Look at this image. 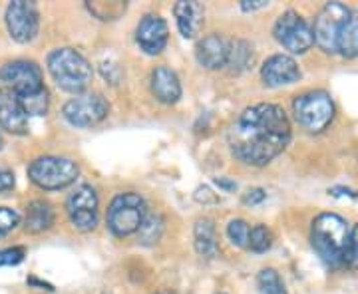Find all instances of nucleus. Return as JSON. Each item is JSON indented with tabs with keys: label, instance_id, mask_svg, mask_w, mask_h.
Returning <instances> with one entry per match:
<instances>
[{
	"label": "nucleus",
	"instance_id": "nucleus-1",
	"mask_svg": "<svg viewBox=\"0 0 358 294\" xmlns=\"http://www.w3.org/2000/svg\"><path fill=\"white\" fill-rule=\"evenodd\" d=\"M291 138V122L277 103H257L247 108L227 133L233 155L245 166L253 167L271 163L287 149Z\"/></svg>",
	"mask_w": 358,
	"mask_h": 294
},
{
	"label": "nucleus",
	"instance_id": "nucleus-2",
	"mask_svg": "<svg viewBox=\"0 0 358 294\" xmlns=\"http://www.w3.org/2000/svg\"><path fill=\"white\" fill-rule=\"evenodd\" d=\"M348 227L346 221L334 213H322L313 221L310 227V243L322 263L331 269L345 267V249L348 243Z\"/></svg>",
	"mask_w": 358,
	"mask_h": 294
},
{
	"label": "nucleus",
	"instance_id": "nucleus-3",
	"mask_svg": "<svg viewBox=\"0 0 358 294\" xmlns=\"http://www.w3.org/2000/svg\"><path fill=\"white\" fill-rule=\"evenodd\" d=\"M48 70L54 82L66 91L80 94L92 80V66L74 48H58L48 56Z\"/></svg>",
	"mask_w": 358,
	"mask_h": 294
},
{
	"label": "nucleus",
	"instance_id": "nucleus-4",
	"mask_svg": "<svg viewBox=\"0 0 358 294\" xmlns=\"http://www.w3.org/2000/svg\"><path fill=\"white\" fill-rule=\"evenodd\" d=\"M145 215H148V207L138 193H120L108 207V217H106L108 229L120 239L128 237L140 230Z\"/></svg>",
	"mask_w": 358,
	"mask_h": 294
},
{
	"label": "nucleus",
	"instance_id": "nucleus-5",
	"mask_svg": "<svg viewBox=\"0 0 358 294\" xmlns=\"http://www.w3.org/2000/svg\"><path fill=\"white\" fill-rule=\"evenodd\" d=\"M293 114L296 122L310 133H320L334 119L333 98L327 91H307L294 98Z\"/></svg>",
	"mask_w": 358,
	"mask_h": 294
},
{
	"label": "nucleus",
	"instance_id": "nucleus-6",
	"mask_svg": "<svg viewBox=\"0 0 358 294\" xmlns=\"http://www.w3.org/2000/svg\"><path fill=\"white\" fill-rule=\"evenodd\" d=\"M80 169L68 157H38L28 167V177L40 189H64L76 181Z\"/></svg>",
	"mask_w": 358,
	"mask_h": 294
},
{
	"label": "nucleus",
	"instance_id": "nucleus-7",
	"mask_svg": "<svg viewBox=\"0 0 358 294\" xmlns=\"http://www.w3.org/2000/svg\"><path fill=\"white\" fill-rule=\"evenodd\" d=\"M352 18V10L343 2H329L315 18V44L327 54H338V36L346 22Z\"/></svg>",
	"mask_w": 358,
	"mask_h": 294
},
{
	"label": "nucleus",
	"instance_id": "nucleus-8",
	"mask_svg": "<svg viewBox=\"0 0 358 294\" xmlns=\"http://www.w3.org/2000/svg\"><path fill=\"white\" fill-rule=\"evenodd\" d=\"M277 42L291 54H305L315 46V34L308 22L294 10H287L279 16L275 30H273Z\"/></svg>",
	"mask_w": 358,
	"mask_h": 294
},
{
	"label": "nucleus",
	"instance_id": "nucleus-9",
	"mask_svg": "<svg viewBox=\"0 0 358 294\" xmlns=\"http://www.w3.org/2000/svg\"><path fill=\"white\" fill-rule=\"evenodd\" d=\"M66 122L76 128H92L102 124L110 114V103L103 100L100 94H80L66 103L64 110Z\"/></svg>",
	"mask_w": 358,
	"mask_h": 294
},
{
	"label": "nucleus",
	"instance_id": "nucleus-10",
	"mask_svg": "<svg viewBox=\"0 0 358 294\" xmlns=\"http://www.w3.org/2000/svg\"><path fill=\"white\" fill-rule=\"evenodd\" d=\"M38 8L34 2L26 0H14L6 8V28L16 42L26 44L36 38L38 34Z\"/></svg>",
	"mask_w": 358,
	"mask_h": 294
},
{
	"label": "nucleus",
	"instance_id": "nucleus-11",
	"mask_svg": "<svg viewBox=\"0 0 358 294\" xmlns=\"http://www.w3.org/2000/svg\"><path fill=\"white\" fill-rule=\"evenodd\" d=\"M98 193L90 185H80L76 191L68 197V215L72 225L80 230H94L98 225Z\"/></svg>",
	"mask_w": 358,
	"mask_h": 294
},
{
	"label": "nucleus",
	"instance_id": "nucleus-12",
	"mask_svg": "<svg viewBox=\"0 0 358 294\" xmlns=\"http://www.w3.org/2000/svg\"><path fill=\"white\" fill-rule=\"evenodd\" d=\"M0 82L13 86L16 94H28L44 88L42 84V70L38 64L28 60H14L0 68Z\"/></svg>",
	"mask_w": 358,
	"mask_h": 294
},
{
	"label": "nucleus",
	"instance_id": "nucleus-13",
	"mask_svg": "<svg viewBox=\"0 0 358 294\" xmlns=\"http://www.w3.org/2000/svg\"><path fill=\"white\" fill-rule=\"evenodd\" d=\"M167 38H169V30H167L166 20L162 16L145 14L141 18L138 30H136V40L145 54H150V56L162 54L167 46Z\"/></svg>",
	"mask_w": 358,
	"mask_h": 294
},
{
	"label": "nucleus",
	"instance_id": "nucleus-14",
	"mask_svg": "<svg viewBox=\"0 0 358 294\" xmlns=\"http://www.w3.org/2000/svg\"><path fill=\"white\" fill-rule=\"evenodd\" d=\"M261 78L268 88H279V86H291L301 80V70L291 56L287 54H275L261 68Z\"/></svg>",
	"mask_w": 358,
	"mask_h": 294
},
{
	"label": "nucleus",
	"instance_id": "nucleus-15",
	"mask_svg": "<svg viewBox=\"0 0 358 294\" xmlns=\"http://www.w3.org/2000/svg\"><path fill=\"white\" fill-rule=\"evenodd\" d=\"M0 128L14 135H24L28 131V114L13 88L0 90Z\"/></svg>",
	"mask_w": 358,
	"mask_h": 294
},
{
	"label": "nucleus",
	"instance_id": "nucleus-16",
	"mask_svg": "<svg viewBox=\"0 0 358 294\" xmlns=\"http://www.w3.org/2000/svg\"><path fill=\"white\" fill-rule=\"evenodd\" d=\"M229 52L231 40L213 32L197 42L195 56H197V62L207 70H219V68H225L229 62Z\"/></svg>",
	"mask_w": 358,
	"mask_h": 294
},
{
	"label": "nucleus",
	"instance_id": "nucleus-17",
	"mask_svg": "<svg viewBox=\"0 0 358 294\" xmlns=\"http://www.w3.org/2000/svg\"><path fill=\"white\" fill-rule=\"evenodd\" d=\"M173 14H176V22H178L181 36L187 40L195 38L201 28H203L205 13L203 6L195 0H179L173 6Z\"/></svg>",
	"mask_w": 358,
	"mask_h": 294
},
{
	"label": "nucleus",
	"instance_id": "nucleus-18",
	"mask_svg": "<svg viewBox=\"0 0 358 294\" xmlns=\"http://www.w3.org/2000/svg\"><path fill=\"white\" fill-rule=\"evenodd\" d=\"M152 91H154L157 102L167 103V105L179 102L181 82H179L178 74L167 66H157L152 72Z\"/></svg>",
	"mask_w": 358,
	"mask_h": 294
},
{
	"label": "nucleus",
	"instance_id": "nucleus-19",
	"mask_svg": "<svg viewBox=\"0 0 358 294\" xmlns=\"http://www.w3.org/2000/svg\"><path fill=\"white\" fill-rule=\"evenodd\" d=\"M193 243L197 255L203 258H215L219 255V239L215 223L211 219H199L193 229Z\"/></svg>",
	"mask_w": 358,
	"mask_h": 294
},
{
	"label": "nucleus",
	"instance_id": "nucleus-20",
	"mask_svg": "<svg viewBox=\"0 0 358 294\" xmlns=\"http://www.w3.org/2000/svg\"><path fill=\"white\" fill-rule=\"evenodd\" d=\"M54 223V209L46 201H32L26 209L24 227L30 233H42L50 229Z\"/></svg>",
	"mask_w": 358,
	"mask_h": 294
},
{
	"label": "nucleus",
	"instance_id": "nucleus-21",
	"mask_svg": "<svg viewBox=\"0 0 358 294\" xmlns=\"http://www.w3.org/2000/svg\"><path fill=\"white\" fill-rule=\"evenodd\" d=\"M253 64V46L247 40H231V52L227 68L233 74H241Z\"/></svg>",
	"mask_w": 358,
	"mask_h": 294
},
{
	"label": "nucleus",
	"instance_id": "nucleus-22",
	"mask_svg": "<svg viewBox=\"0 0 358 294\" xmlns=\"http://www.w3.org/2000/svg\"><path fill=\"white\" fill-rule=\"evenodd\" d=\"M164 229H166V221L159 213H148L143 223H141L140 230H138V241L145 247L150 244H155L162 235H164Z\"/></svg>",
	"mask_w": 358,
	"mask_h": 294
},
{
	"label": "nucleus",
	"instance_id": "nucleus-23",
	"mask_svg": "<svg viewBox=\"0 0 358 294\" xmlns=\"http://www.w3.org/2000/svg\"><path fill=\"white\" fill-rule=\"evenodd\" d=\"M338 54L345 58H357L358 56V16L346 22L341 36H338Z\"/></svg>",
	"mask_w": 358,
	"mask_h": 294
},
{
	"label": "nucleus",
	"instance_id": "nucleus-24",
	"mask_svg": "<svg viewBox=\"0 0 358 294\" xmlns=\"http://www.w3.org/2000/svg\"><path fill=\"white\" fill-rule=\"evenodd\" d=\"M18 98H20V103H22V108L28 115H46V112H48V91H46V88L28 91V94H18Z\"/></svg>",
	"mask_w": 358,
	"mask_h": 294
},
{
	"label": "nucleus",
	"instance_id": "nucleus-25",
	"mask_svg": "<svg viewBox=\"0 0 358 294\" xmlns=\"http://www.w3.org/2000/svg\"><path fill=\"white\" fill-rule=\"evenodd\" d=\"M259 293L261 294H287L285 282L275 269H263L257 277Z\"/></svg>",
	"mask_w": 358,
	"mask_h": 294
},
{
	"label": "nucleus",
	"instance_id": "nucleus-26",
	"mask_svg": "<svg viewBox=\"0 0 358 294\" xmlns=\"http://www.w3.org/2000/svg\"><path fill=\"white\" fill-rule=\"evenodd\" d=\"M273 247V233L267 225H255L249 235V249L253 253H267Z\"/></svg>",
	"mask_w": 358,
	"mask_h": 294
},
{
	"label": "nucleus",
	"instance_id": "nucleus-27",
	"mask_svg": "<svg viewBox=\"0 0 358 294\" xmlns=\"http://www.w3.org/2000/svg\"><path fill=\"white\" fill-rule=\"evenodd\" d=\"M249 235H251V227L243 219H233L227 225V237L231 243L239 249H249Z\"/></svg>",
	"mask_w": 358,
	"mask_h": 294
},
{
	"label": "nucleus",
	"instance_id": "nucleus-28",
	"mask_svg": "<svg viewBox=\"0 0 358 294\" xmlns=\"http://www.w3.org/2000/svg\"><path fill=\"white\" fill-rule=\"evenodd\" d=\"M343 263L348 269H358V225L348 235V243H346Z\"/></svg>",
	"mask_w": 358,
	"mask_h": 294
},
{
	"label": "nucleus",
	"instance_id": "nucleus-29",
	"mask_svg": "<svg viewBox=\"0 0 358 294\" xmlns=\"http://www.w3.org/2000/svg\"><path fill=\"white\" fill-rule=\"evenodd\" d=\"M26 249L24 247H10L0 251V269L2 267H16L24 260Z\"/></svg>",
	"mask_w": 358,
	"mask_h": 294
},
{
	"label": "nucleus",
	"instance_id": "nucleus-30",
	"mask_svg": "<svg viewBox=\"0 0 358 294\" xmlns=\"http://www.w3.org/2000/svg\"><path fill=\"white\" fill-rule=\"evenodd\" d=\"M18 223H20V215L14 209L0 207V237L6 235L8 230H13Z\"/></svg>",
	"mask_w": 358,
	"mask_h": 294
},
{
	"label": "nucleus",
	"instance_id": "nucleus-31",
	"mask_svg": "<svg viewBox=\"0 0 358 294\" xmlns=\"http://www.w3.org/2000/svg\"><path fill=\"white\" fill-rule=\"evenodd\" d=\"M102 74L103 78H106L110 84H114V86L122 80V70L115 64H110V62H103L102 64Z\"/></svg>",
	"mask_w": 358,
	"mask_h": 294
},
{
	"label": "nucleus",
	"instance_id": "nucleus-32",
	"mask_svg": "<svg viewBox=\"0 0 358 294\" xmlns=\"http://www.w3.org/2000/svg\"><path fill=\"white\" fill-rule=\"evenodd\" d=\"M14 187V173L10 169H2L0 167V193L10 191Z\"/></svg>",
	"mask_w": 358,
	"mask_h": 294
},
{
	"label": "nucleus",
	"instance_id": "nucleus-33",
	"mask_svg": "<svg viewBox=\"0 0 358 294\" xmlns=\"http://www.w3.org/2000/svg\"><path fill=\"white\" fill-rule=\"evenodd\" d=\"M195 201H199V203H217L219 199L211 193L209 187H197L195 189Z\"/></svg>",
	"mask_w": 358,
	"mask_h": 294
},
{
	"label": "nucleus",
	"instance_id": "nucleus-34",
	"mask_svg": "<svg viewBox=\"0 0 358 294\" xmlns=\"http://www.w3.org/2000/svg\"><path fill=\"white\" fill-rule=\"evenodd\" d=\"M267 199V191L265 189H251L245 195V203L247 205H259Z\"/></svg>",
	"mask_w": 358,
	"mask_h": 294
},
{
	"label": "nucleus",
	"instance_id": "nucleus-35",
	"mask_svg": "<svg viewBox=\"0 0 358 294\" xmlns=\"http://www.w3.org/2000/svg\"><path fill=\"white\" fill-rule=\"evenodd\" d=\"M265 6H268L267 0H241V8L245 13H253V10L265 8Z\"/></svg>",
	"mask_w": 358,
	"mask_h": 294
},
{
	"label": "nucleus",
	"instance_id": "nucleus-36",
	"mask_svg": "<svg viewBox=\"0 0 358 294\" xmlns=\"http://www.w3.org/2000/svg\"><path fill=\"white\" fill-rule=\"evenodd\" d=\"M329 193H331L333 197H350V199H358V193L352 191V189H348V187H333V189H329Z\"/></svg>",
	"mask_w": 358,
	"mask_h": 294
},
{
	"label": "nucleus",
	"instance_id": "nucleus-37",
	"mask_svg": "<svg viewBox=\"0 0 358 294\" xmlns=\"http://www.w3.org/2000/svg\"><path fill=\"white\" fill-rule=\"evenodd\" d=\"M213 183L217 185L219 189H223V191H227V193L235 191V189H237V183H235V181L225 179V177H215V179H213Z\"/></svg>",
	"mask_w": 358,
	"mask_h": 294
},
{
	"label": "nucleus",
	"instance_id": "nucleus-38",
	"mask_svg": "<svg viewBox=\"0 0 358 294\" xmlns=\"http://www.w3.org/2000/svg\"><path fill=\"white\" fill-rule=\"evenodd\" d=\"M28 284H36V286H40V288H44V291H48V293H54V286H52L50 282L38 281L36 277H30V279H28Z\"/></svg>",
	"mask_w": 358,
	"mask_h": 294
},
{
	"label": "nucleus",
	"instance_id": "nucleus-39",
	"mask_svg": "<svg viewBox=\"0 0 358 294\" xmlns=\"http://www.w3.org/2000/svg\"><path fill=\"white\" fill-rule=\"evenodd\" d=\"M2 145H4V140H2V135H0V149H2Z\"/></svg>",
	"mask_w": 358,
	"mask_h": 294
},
{
	"label": "nucleus",
	"instance_id": "nucleus-40",
	"mask_svg": "<svg viewBox=\"0 0 358 294\" xmlns=\"http://www.w3.org/2000/svg\"><path fill=\"white\" fill-rule=\"evenodd\" d=\"M219 294H225V293H219Z\"/></svg>",
	"mask_w": 358,
	"mask_h": 294
}]
</instances>
